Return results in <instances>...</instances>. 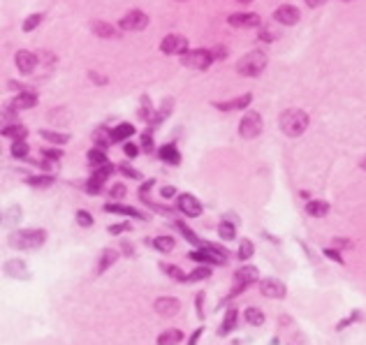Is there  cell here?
<instances>
[{
    "label": "cell",
    "mask_w": 366,
    "mask_h": 345,
    "mask_svg": "<svg viewBox=\"0 0 366 345\" xmlns=\"http://www.w3.org/2000/svg\"><path fill=\"white\" fill-rule=\"evenodd\" d=\"M35 65H37V56L35 54H30V51H19L16 54V68H19V72L30 75L35 70Z\"/></svg>",
    "instance_id": "cell-13"
},
{
    "label": "cell",
    "mask_w": 366,
    "mask_h": 345,
    "mask_svg": "<svg viewBox=\"0 0 366 345\" xmlns=\"http://www.w3.org/2000/svg\"><path fill=\"white\" fill-rule=\"evenodd\" d=\"M132 135H134V128L130 123H121V125H116V128L112 130L114 142H123V139H127V137H132Z\"/></svg>",
    "instance_id": "cell-22"
},
{
    "label": "cell",
    "mask_w": 366,
    "mask_h": 345,
    "mask_svg": "<svg viewBox=\"0 0 366 345\" xmlns=\"http://www.w3.org/2000/svg\"><path fill=\"white\" fill-rule=\"evenodd\" d=\"M162 271H165V273H169V276H172L174 280H181V283H183V280H188V276H183V271H181L179 266H172V264H162Z\"/></svg>",
    "instance_id": "cell-37"
},
{
    "label": "cell",
    "mask_w": 366,
    "mask_h": 345,
    "mask_svg": "<svg viewBox=\"0 0 366 345\" xmlns=\"http://www.w3.org/2000/svg\"><path fill=\"white\" fill-rule=\"evenodd\" d=\"M262 132V116L257 111H248L239 123V135L244 139H255Z\"/></svg>",
    "instance_id": "cell-4"
},
{
    "label": "cell",
    "mask_w": 366,
    "mask_h": 345,
    "mask_svg": "<svg viewBox=\"0 0 366 345\" xmlns=\"http://www.w3.org/2000/svg\"><path fill=\"white\" fill-rule=\"evenodd\" d=\"M255 253L253 241H241L239 246V259H250V255Z\"/></svg>",
    "instance_id": "cell-39"
},
{
    "label": "cell",
    "mask_w": 366,
    "mask_h": 345,
    "mask_svg": "<svg viewBox=\"0 0 366 345\" xmlns=\"http://www.w3.org/2000/svg\"><path fill=\"white\" fill-rule=\"evenodd\" d=\"M88 163L93 165H102V163H107V153H105V146H95V149H91L88 151Z\"/></svg>",
    "instance_id": "cell-27"
},
{
    "label": "cell",
    "mask_w": 366,
    "mask_h": 345,
    "mask_svg": "<svg viewBox=\"0 0 366 345\" xmlns=\"http://www.w3.org/2000/svg\"><path fill=\"white\" fill-rule=\"evenodd\" d=\"M158 156H160V160H165L167 165H179V163H181L179 151L174 149L172 144H167V146H162V149L158 151Z\"/></svg>",
    "instance_id": "cell-18"
},
{
    "label": "cell",
    "mask_w": 366,
    "mask_h": 345,
    "mask_svg": "<svg viewBox=\"0 0 366 345\" xmlns=\"http://www.w3.org/2000/svg\"><path fill=\"white\" fill-rule=\"evenodd\" d=\"M116 259H119V253H116V251H105V253L100 255V264H98V271H100V273H102V271H107L114 262H116Z\"/></svg>",
    "instance_id": "cell-26"
},
{
    "label": "cell",
    "mask_w": 366,
    "mask_h": 345,
    "mask_svg": "<svg viewBox=\"0 0 366 345\" xmlns=\"http://www.w3.org/2000/svg\"><path fill=\"white\" fill-rule=\"evenodd\" d=\"M227 23L234 28H255L260 26L262 21L257 14H250V12H239V14H232L230 19H227Z\"/></svg>",
    "instance_id": "cell-10"
},
{
    "label": "cell",
    "mask_w": 366,
    "mask_h": 345,
    "mask_svg": "<svg viewBox=\"0 0 366 345\" xmlns=\"http://www.w3.org/2000/svg\"><path fill=\"white\" fill-rule=\"evenodd\" d=\"M237 2H250V0H237Z\"/></svg>",
    "instance_id": "cell-59"
},
{
    "label": "cell",
    "mask_w": 366,
    "mask_h": 345,
    "mask_svg": "<svg viewBox=\"0 0 366 345\" xmlns=\"http://www.w3.org/2000/svg\"><path fill=\"white\" fill-rule=\"evenodd\" d=\"M42 19H44L42 14H33V16H28V19L23 21V30H26V33H30V30H35V28H37V26H40V23H42Z\"/></svg>",
    "instance_id": "cell-40"
},
{
    "label": "cell",
    "mask_w": 366,
    "mask_h": 345,
    "mask_svg": "<svg viewBox=\"0 0 366 345\" xmlns=\"http://www.w3.org/2000/svg\"><path fill=\"white\" fill-rule=\"evenodd\" d=\"M360 318H362V313H360V311H355V313H353V315H350V318H348V320H343V322H339V325H336V329H339V332H341V329H346L348 325H353L355 320H360Z\"/></svg>",
    "instance_id": "cell-46"
},
{
    "label": "cell",
    "mask_w": 366,
    "mask_h": 345,
    "mask_svg": "<svg viewBox=\"0 0 366 345\" xmlns=\"http://www.w3.org/2000/svg\"><path fill=\"white\" fill-rule=\"evenodd\" d=\"M153 246L158 248L160 253H169V251L174 248V239H172V237H158V239L153 241Z\"/></svg>",
    "instance_id": "cell-34"
},
{
    "label": "cell",
    "mask_w": 366,
    "mask_h": 345,
    "mask_svg": "<svg viewBox=\"0 0 366 345\" xmlns=\"http://www.w3.org/2000/svg\"><path fill=\"white\" fill-rule=\"evenodd\" d=\"M234 325H237V311H227L225 315V322H223V327H220V336H227V334L234 329Z\"/></svg>",
    "instance_id": "cell-30"
},
{
    "label": "cell",
    "mask_w": 366,
    "mask_h": 345,
    "mask_svg": "<svg viewBox=\"0 0 366 345\" xmlns=\"http://www.w3.org/2000/svg\"><path fill=\"white\" fill-rule=\"evenodd\" d=\"M234 278H237V283H244V285H250L260 278V271L255 269V266H250V264H246V266H241V269H237V273H234Z\"/></svg>",
    "instance_id": "cell-14"
},
{
    "label": "cell",
    "mask_w": 366,
    "mask_h": 345,
    "mask_svg": "<svg viewBox=\"0 0 366 345\" xmlns=\"http://www.w3.org/2000/svg\"><path fill=\"white\" fill-rule=\"evenodd\" d=\"M148 26V16L144 12H130L119 21L121 30H144Z\"/></svg>",
    "instance_id": "cell-6"
},
{
    "label": "cell",
    "mask_w": 366,
    "mask_h": 345,
    "mask_svg": "<svg viewBox=\"0 0 366 345\" xmlns=\"http://www.w3.org/2000/svg\"><path fill=\"white\" fill-rule=\"evenodd\" d=\"M125 197V185L123 183H116L112 188V199H123Z\"/></svg>",
    "instance_id": "cell-45"
},
{
    "label": "cell",
    "mask_w": 366,
    "mask_h": 345,
    "mask_svg": "<svg viewBox=\"0 0 366 345\" xmlns=\"http://www.w3.org/2000/svg\"><path fill=\"white\" fill-rule=\"evenodd\" d=\"M119 172H121V174H125L127 178H139V172L132 170V165H127V163H121L119 165Z\"/></svg>",
    "instance_id": "cell-44"
},
{
    "label": "cell",
    "mask_w": 366,
    "mask_h": 345,
    "mask_svg": "<svg viewBox=\"0 0 366 345\" xmlns=\"http://www.w3.org/2000/svg\"><path fill=\"white\" fill-rule=\"evenodd\" d=\"M266 68V56L262 51H248L246 56H241V61L237 63V72L241 77H257L262 75V70Z\"/></svg>",
    "instance_id": "cell-3"
},
{
    "label": "cell",
    "mask_w": 366,
    "mask_h": 345,
    "mask_svg": "<svg viewBox=\"0 0 366 345\" xmlns=\"http://www.w3.org/2000/svg\"><path fill=\"white\" fill-rule=\"evenodd\" d=\"M123 151H125V156H127V158L139 156V146H134V144H130V142H127L125 146H123Z\"/></svg>",
    "instance_id": "cell-48"
},
{
    "label": "cell",
    "mask_w": 366,
    "mask_h": 345,
    "mask_svg": "<svg viewBox=\"0 0 366 345\" xmlns=\"http://www.w3.org/2000/svg\"><path fill=\"white\" fill-rule=\"evenodd\" d=\"M207 278H211V269L209 266H200V269H195L190 276H188V280L190 283H197V280H207Z\"/></svg>",
    "instance_id": "cell-35"
},
{
    "label": "cell",
    "mask_w": 366,
    "mask_h": 345,
    "mask_svg": "<svg viewBox=\"0 0 366 345\" xmlns=\"http://www.w3.org/2000/svg\"><path fill=\"white\" fill-rule=\"evenodd\" d=\"M362 170H364V172H366V156H364V158H362Z\"/></svg>",
    "instance_id": "cell-58"
},
{
    "label": "cell",
    "mask_w": 366,
    "mask_h": 345,
    "mask_svg": "<svg viewBox=\"0 0 366 345\" xmlns=\"http://www.w3.org/2000/svg\"><path fill=\"white\" fill-rule=\"evenodd\" d=\"M273 19L283 23V26H294L299 21V9L294 5H280L276 12H273Z\"/></svg>",
    "instance_id": "cell-9"
},
{
    "label": "cell",
    "mask_w": 366,
    "mask_h": 345,
    "mask_svg": "<svg viewBox=\"0 0 366 345\" xmlns=\"http://www.w3.org/2000/svg\"><path fill=\"white\" fill-rule=\"evenodd\" d=\"M202 332H204V329H202V327H200V329H197V332H195L193 336H190V341H188V345H195V343H197V341H200V334H202Z\"/></svg>",
    "instance_id": "cell-55"
},
{
    "label": "cell",
    "mask_w": 366,
    "mask_h": 345,
    "mask_svg": "<svg viewBox=\"0 0 366 345\" xmlns=\"http://www.w3.org/2000/svg\"><path fill=\"white\" fill-rule=\"evenodd\" d=\"M218 234L220 239H225V241H232L234 237H237V230H234L232 223H220L218 225Z\"/></svg>",
    "instance_id": "cell-32"
},
{
    "label": "cell",
    "mask_w": 366,
    "mask_h": 345,
    "mask_svg": "<svg viewBox=\"0 0 366 345\" xmlns=\"http://www.w3.org/2000/svg\"><path fill=\"white\" fill-rule=\"evenodd\" d=\"M250 100H253V95L246 93V95H241V97H237V100H232V102H216V109H220V111H232V109H246L248 104H250Z\"/></svg>",
    "instance_id": "cell-15"
},
{
    "label": "cell",
    "mask_w": 366,
    "mask_h": 345,
    "mask_svg": "<svg viewBox=\"0 0 366 345\" xmlns=\"http://www.w3.org/2000/svg\"><path fill=\"white\" fill-rule=\"evenodd\" d=\"M37 104V95L33 90H23L12 100V109H30Z\"/></svg>",
    "instance_id": "cell-16"
},
{
    "label": "cell",
    "mask_w": 366,
    "mask_h": 345,
    "mask_svg": "<svg viewBox=\"0 0 366 345\" xmlns=\"http://www.w3.org/2000/svg\"><path fill=\"white\" fill-rule=\"evenodd\" d=\"M114 172V165L112 163H102V165H95L93 167V176L95 178H100V181H107Z\"/></svg>",
    "instance_id": "cell-28"
},
{
    "label": "cell",
    "mask_w": 366,
    "mask_h": 345,
    "mask_svg": "<svg viewBox=\"0 0 366 345\" xmlns=\"http://www.w3.org/2000/svg\"><path fill=\"white\" fill-rule=\"evenodd\" d=\"M181 61L186 63L188 68L193 70H207L213 61V54L207 49H197V51H183L181 54Z\"/></svg>",
    "instance_id": "cell-5"
},
{
    "label": "cell",
    "mask_w": 366,
    "mask_h": 345,
    "mask_svg": "<svg viewBox=\"0 0 366 345\" xmlns=\"http://www.w3.org/2000/svg\"><path fill=\"white\" fill-rule=\"evenodd\" d=\"M153 308L160 313V315H165V318H172V315H176L181 308V304L176 301L174 297H160L158 301L153 304Z\"/></svg>",
    "instance_id": "cell-12"
},
{
    "label": "cell",
    "mask_w": 366,
    "mask_h": 345,
    "mask_svg": "<svg viewBox=\"0 0 366 345\" xmlns=\"http://www.w3.org/2000/svg\"><path fill=\"white\" fill-rule=\"evenodd\" d=\"M308 128V114L301 109H287L280 114V130L287 137H299Z\"/></svg>",
    "instance_id": "cell-1"
},
{
    "label": "cell",
    "mask_w": 366,
    "mask_h": 345,
    "mask_svg": "<svg viewBox=\"0 0 366 345\" xmlns=\"http://www.w3.org/2000/svg\"><path fill=\"white\" fill-rule=\"evenodd\" d=\"M183 341V334L179 329H167L165 334L158 336V345H179Z\"/></svg>",
    "instance_id": "cell-19"
},
{
    "label": "cell",
    "mask_w": 366,
    "mask_h": 345,
    "mask_svg": "<svg viewBox=\"0 0 366 345\" xmlns=\"http://www.w3.org/2000/svg\"><path fill=\"white\" fill-rule=\"evenodd\" d=\"M260 292L264 297H271V299H283L285 297V285L276 280V278H264L260 283Z\"/></svg>",
    "instance_id": "cell-11"
},
{
    "label": "cell",
    "mask_w": 366,
    "mask_h": 345,
    "mask_svg": "<svg viewBox=\"0 0 366 345\" xmlns=\"http://www.w3.org/2000/svg\"><path fill=\"white\" fill-rule=\"evenodd\" d=\"M53 183V176H30L28 178V185H35V188H49Z\"/></svg>",
    "instance_id": "cell-36"
},
{
    "label": "cell",
    "mask_w": 366,
    "mask_h": 345,
    "mask_svg": "<svg viewBox=\"0 0 366 345\" xmlns=\"http://www.w3.org/2000/svg\"><path fill=\"white\" fill-rule=\"evenodd\" d=\"M141 144H144V151H151V149H153V142H151V135H144V137H141Z\"/></svg>",
    "instance_id": "cell-53"
},
{
    "label": "cell",
    "mask_w": 366,
    "mask_h": 345,
    "mask_svg": "<svg viewBox=\"0 0 366 345\" xmlns=\"http://www.w3.org/2000/svg\"><path fill=\"white\" fill-rule=\"evenodd\" d=\"M327 0H306V5L308 7H320V5H325Z\"/></svg>",
    "instance_id": "cell-57"
},
{
    "label": "cell",
    "mask_w": 366,
    "mask_h": 345,
    "mask_svg": "<svg viewBox=\"0 0 366 345\" xmlns=\"http://www.w3.org/2000/svg\"><path fill=\"white\" fill-rule=\"evenodd\" d=\"M109 213H121V216H130V218H139V220H144V216H141L137 209H130V206H123V204H107L105 206Z\"/></svg>",
    "instance_id": "cell-20"
},
{
    "label": "cell",
    "mask_w": 366,
    "mask_h": 345,
    "mask_svg": "<svg viewBox=\"0 0 366 345\" xmlns=\"http://www.w3.org/2000/svg\"><path fill=\"white\" fill-rule=\"evenodd\" d=\"M130 230V225L127 223H123V225H112V227H109V232H112V234H121V232H127Z\"/></svg>",
    "instance_id": "cell-52"
},
{
    "label": "cell",
    "mask_w": 366,
    "mask_h": 345,
    "mask_svg": "<svg viewBox=\"0 0 366 345\" xmlns=\"http://www.w3.org/2000/svg\"><path fill=\"white\" fill-rule=\"evenodd\" d=\"M21 220V209L19 206H9V211H5V216H2V223L5 225H16Z\"/></svg>",
    "instance_id": "cell-31"
},
{
    "label": "cell",
    "mask_w": 366,
    "mask_h": 345,
    "mask_svg": "<svg viewBox=\"0 0 366 345\" xmlns=\"http://www.w3.org/2000/svg\"><path fill=\"white\" fill-rule=\"evenodd\" d=\"M141 102H144V109H141V111H139V116H141V118H146V121H148V118H151V104H148V97H144V100H141Z\"/></svg>",
    "instance_id": "cell-50"
},
{
    "label": "cell",
    "mask_w": 366,
    "mask_h": 345,
    "mask_svg": "<svg viewBox=\"0 0 366 345\" xmlns=\"http://www.w3.org/2000/svg\"><path fill=\"white\" fill-rule=\"evenodd\" d=\"M12 156L14 158H28V144L23 142V139H21V142H14Z\"/></svg>",
    "instance_id": "cell-41"
},
{
    "label": "cell",
    "mask_w": 366,
    "mask_h": 345,
    "mask_svg": "<svg viewBox=\"0 0 366 345\" xmlns=\"http://www.w3.org/2000/svg\"><path fill=\"white\" fill-rule=\"evenodd\" d=\"M56 163L58 160H53V158H49V156H42V170H56Z\"/></svg>",
    "instance_id": "cell-47"
},
{
    "label": "cell",
    "mask_w": 366,
    "mask_h": 345,
    "mask_svg": "<svg viewBox=\"0 0 366 345\" xmlns=\"http://www.w3.org/2000/svg\"><path fill=\"white\" fill-rule=\"evenodd\" d=\"M246 322L253 327H262L264 325V313L260 308H253V306H248L246 308Z\"/></svg>",
    "instance_id": "cell-23"
},
{
    "label": "cell",
    "mask_w": 366,
    "mask_h": 345,
    "mask_svg": "<svg viewBox=\"0 0 366 345\" xmlns=\"http://www.w3.org/2000/svg\"><path fill=\"white\" fill-rule=\"evenodd\" d=\"M77 223H79L81 227H91V225H93V216H91L88 211H77Z\"/></svg>",
    "instance_id": "cell-43"
},
{
    "label": "cell",
    "mask_w": 366,
    "mask_h": 345,
    "mask_svg": "<svg viewBox=\"0 0 366 345\" xmlns=\"http://www.w3.org/2000/svg\"><path fill=\"white\" fill-rule=\"evenodd\" d=\"M91 30H93L98 37H114V35H116V30H114L109 23H105V21H93V23H91Z\"/></svg>",
    "instance_id": "cell-24"
},
{
    "label": "cell",
    "mask_w": 366,
    "mask_h": 345,
    "mask_svg": "<svg viewBox=\"0 0 366 345\" xmlns=\"http://www.w3.org/2000/svg\"><path fill=\"white\" fill-rule=\"evenodd\" d=\"M102 183H105V181H100V178H95V176H91V178L86 181V190L91 192V195H98V192L102 190Z\"/></svg>",
    "instance_id": "cell-42"
},
{
    "label": "cell",
    "mask_w": 366,
    "mask_h": 345,
    "mask_svg": "<svg viewBox=\"0 0 366 345\" xmlns=\"http://www.w3.org/2000/svg\"><path fill=\"white\" fill-rule=\"evenodd\" d=\"M174 227H179V232H181V234H183V237L188 239V241H190V244H195V246H202V241H200V239H197V234H195V232H190V230H188V227H186V225H183V223H181V220H176V223H174Z\"/></svg>",
    "instance_id": "cell-33"
},
{
    "label": "cell",
    "mask_w": 366,
    "mask_h": 345,
    "mask_svg": "<svg viewBox=\"0 0 366 345\" xmlns=\"http://www.w3.org/2000/svg\"><path fill=\"white\" fill-rule=\"evenodd\" d=\"M176 206H179L181 213H186V216H190V218H197L202 213L200 199H195L193 195H179L176 197Z\"/></svg>",
    "instance_id": "cell-8"
},
{
    "label": "cell",
    "mask_w": 366,
    "mask_h": 345,
    "mask_svg": "<svg viewBox=\"0 0 366 345\" xmlns=\"http://www.w3.org/2000/svg\"><path fill=\"white\" fill-rule=\"evenodd\" d=\"M160 195H162V197H174V188H169V185H165V188L160 190Z\"/></svg>",
    "instance_id": "cell-56"
},
{
    "label": "cell",
    "mask_w": 366,
    "mask_h": 345,
    "mask_svg": "<svg viewBox=\"0 0 366 345\" xmlns=\"http://www.w3.org/2000/svg\"><path fill=\"white\" fill-rule=\"evenodd\" d=\"M40 137L47 139V142H51V144H67V139H70L67 135H60V132H53V130H42Z\"/></svg>",
    "instance_id": "cell-29"
},
{
    "label": "cell",
    "mask_w": 366,
    "mask_h": 345,
    "mask_svg": "<svg viewBox=\"0 0 366 345\" xmlns=\"http://www.w3.org/2000/svg\"><path fill=\"white\" fill-rule=\"evenodd\" d=\"M188 49V40L186 37H181V35H167L165 40H162V44H160V51L162 54H183Z\"/></svg>",
    "instance_id": "cell-7"
},
{
    "label": "cell",
    "mask_w": 366,
    "mask_h": 345,
    "mask_svg": "<svg viewBox=\"0 0 366 345\" xmlns=\"http://www.w3.org/2000/svg\"><path fill=\"white\" fill-rule=\"evenodd\" d=\"M325 255H327V258H332L334 262H343V258H341L336 251H325Z\"/></svg>",
    "instance_id": "cell-54"
},
{
    "label": "cell",
    "mask_w": 366,
    "mask_h": 345,
    "mask_svg": "<svg viewBox=\"0 0 366 345\" xmlns=\"http://www.w3.org/2000/svg\"><path fill=\"white\" fill-rule=\"evenodd\" d=\"M47 241V232L44 230H21L9 234L7 244L12 248H19V251H33V248H40L42 244Z\"/></svg>",
    "instance_id": "cell-2"
},
{
    "label": "cell",
    "mask_w": 366,
    "mask_h": 345,
    "mask_svg": "<svg viewBox=\"0 0 366 345\" xmlns=\"http://www.w3.org/2000/svg\"><path fill=\"white\" fill-rule=\"evenodd\" d=\"M327 211H329V204L327 202H320V199H313V202L306 204V213L313 218H322L327 216Z\"/></svg>",
    "instance_id": "cell-21"
},
{
    "label": "cell",
    "mask_w": 366,
    "mask_h": 345,
    "mask_svg": "<svg viewBox=\"0 0 366 345\" xmlns=\"http://www.w3.org/2000/svg\"><path fill=\"white\" fill-rule=\"evenodd\" d=\"M42 156H49V158H53V160H60V158H63V151H53V149H44V151H42Z\"/></svg>",
    "instance_id": "cell-51"
},
{
    "label": "cell",
    "mask_w": 366,
    "mask_h": 345,
    "mask_svg": "<svg viewBox=\"0 0 366 345\" xmlns=\"http://www.w3.org/2000/svg\"><path fill=\"white\" fill-rule=\"evenodd\" d=\"M260 40L262 42H273V40H276V33H273L271 28H264V30L260 33Z\"/></svg>",
    "instance_id": "cell-49"
},
{
    "label": "cell",
    "mask_w": 366,
    "mask_h": 345,
    "mask_svg": "<svg viewBox=\"0 0 366 345\" xmlns=\"http://www.w3.org/2000/svg\"><path fill=\"white\" fill-rule=\"evenodd\" d=\"M5 271L12 278H19V280L28 278V269H26V264H23V259H9L7 266H5Z\"/></svg>",
    "instance_id": "cell-17"
},
{
    "label": "cell",
    "mask_w": 366,
    "mask_h": 345,
    "mask_svg": "<svg viewBox=\"0 0 366 345\" xmlns=\"http://www.w3.org/2000/svg\"><path fill=\"white\" fill-rule=\"evenodd\" d=\"M93 139H95L98 144L102 142V146H105L107 142H114V139H112V130H107V128H98V130L93 132Z\"/></svg>",
    "instance_id": "cell-38"
},
{
    "label": "cell",
    "mask_w": 366,
    "mask_h": 345,
    "mask_svg": "<svg viewBox=\"0 0 366 345\" xmlns=\"http://www.w3.org/2000/svg\"><path fill=\"white\" fill-rule=\"evenodd\" d=\"M2 135L12 137L14 142H21V139L28 135V130L23 128V125H5V128H2Z\"/></svg>",
    "instance_id": "cell-25"
}]
</instances>
